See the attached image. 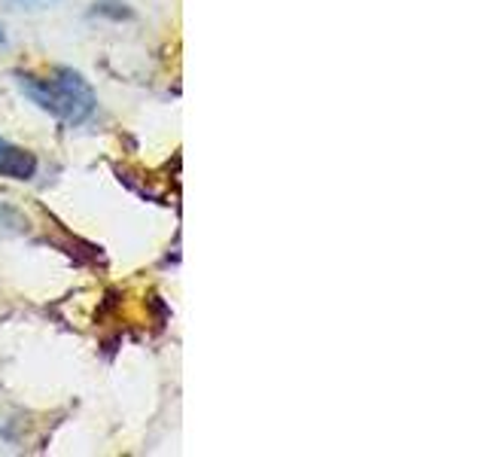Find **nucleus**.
<instances>
[{"instance_id":"1","label":"nucleus","mask_w":487,"mask_h":457,"mask_svg":"<svg viewBox=\"0 0 487 457\" xmlns=\"http://www.w3.org/2000/svg\"><path fill=\"white\" fill-rule=\"evenodd\" d=\"M16 83L25 98H31L43 113L55 116L58 122L79 129L98 113V95L92 83L73 68H55L46 77L37 73H16Z\"/></svg>"},{"instance_id":"2","label":"nucleus","mask_w":487,"mask_h":457,"mask_svg":"<svg viewBox=\"0 0 487 457\" xmlns=\"http://www.w3.org/2000/svg\"><path fill=\"white\" fill-rule=\"evenodd\" d=\"M37 171H40V159H37L31 150L0 137V177L28 183L34 180Z\"/></svg>"},{"instance_id":"3","label":"nucleus","mask_w":487,"mask_h":457,"mask_svg":"<svg viewBox=\"0 0 487 457\" xmlns=\"http://www.w3.org/2000/svg\"><path fill=\"white\" fill-rule=\"evenodd\" d=\"M25 232H28L25 217H21L12 204L0 202V238H16V235H25Z\"/></svg>"},{"instance_id":"4","label":"nucleus","mask_w":487,"mask_h":457,"mask_svg":"<svg viewBox=\"0 0 487 457\" xmlns=\"http://www.w3.org/2000/svg\"><path fill=\"white\" fill-rule=\"evenodd\" d=\"M6 46V31H4V25H0V49Z\"/></svg>"}]
</instances>
